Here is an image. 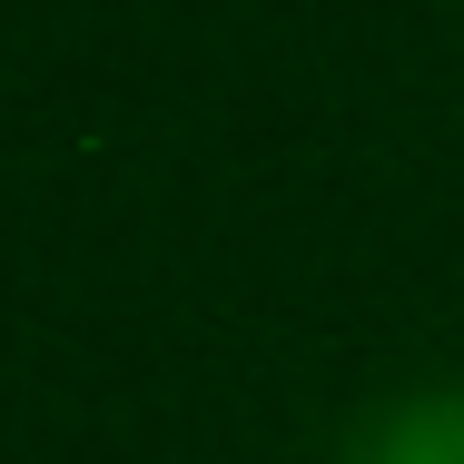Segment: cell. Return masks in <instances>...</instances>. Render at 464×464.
I'll return each mask as SVG.
<instances>
[{
    "label": "cell",
    "instance_id": "cell-1",
    "mask_svg": "<svg viewBox=\"0 0 464 464\" xmlns=\"http://www.w3.org/2000/svg\"><path fill=\"white\" fill-rule=\"evenodd\" d=\"M346 464H464V385H415L346 435Z\"/></svg>",
    "mask_w": 464,
    "mask_h": 464
}]
</instances>
